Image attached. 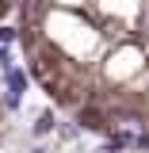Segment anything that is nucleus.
<instances>
[{"label":"nucleus","mask_w":149,"mask_h":153,"mask_svg":"<svg viewBox=\"0 0 149 153\" xmlns=\"http://www.w3.org/2000/svg\"><path fill=\"white\" fill-rule=\"evenodd\" d=\"M35 84L84 130L149 142V0H16Z\"/></svg>","instance_id":"obj_1"},{"label":"nucleus","mask_w":149,"mask_h":153,"mask_svg":"<svg viewBox=\"0 0 149 153\" xmlns=\"http://www.w3.org/2000/svg\"><path fill=\"white\" fill-rule=\"evenodd\" d=\"M4 126H8V96L0 88V138H4Z\"/></svg>","instance_id":"obj_2"},{"label":"nucleus","mask_w":149,"mask_h":153,"mask_svg":"<svg viewBox=\"0 0 149 153\" xmlns=\"http://www.w3.org/2000/svg\"><path fill=\"white\" fill-rule=\"evenodd\" d=\"M12 8H16V0H0V16H8Z\"/></svg>","instance_id":"obj_3"}]
</instances>
